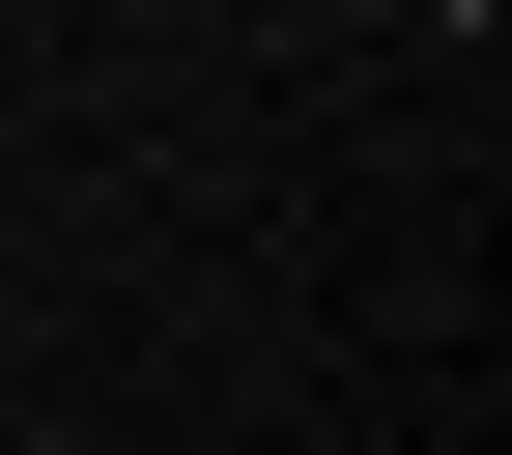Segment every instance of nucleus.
Here are the masks:
<instances>
[{
  "label": "nucleus",
  "instance_id": "1",
  "mask_svg": "<svg viewBox=\"0 0 512 455\" xmlns=\"http://www.w3.org/2000/svg\"><path fill=\"white\" fill-rule=\"evenodd\" d=\"M456 29H484V0H456Z\"/></svg>",
  "mask_w": 512,
  "mask_h": 455
}]
</instances>
